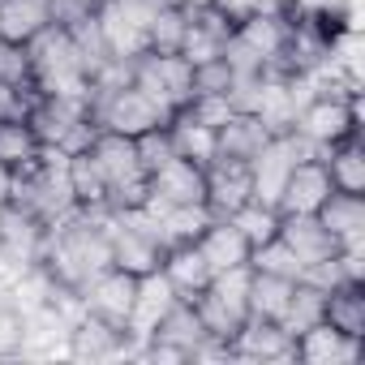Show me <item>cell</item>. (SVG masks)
I'll return each mask as SVG.
<instances>
[{
    "label": "cell",
    "mask_w": 365,
    "mask_h": 365,
    "mask_svg": "<svg viewBox=\"0 0 365 365\" xmlns=\"http://www.w3.org/2000/svg\"><path fill=\"white\" fill-rule=\"evenodd\" d=\"M9 190H14V172L0 163V202H9Z\"/></svg>",
    "instance_id": "obj_41"
},
{
    "label": "cell",
    "mask_w": 365,
    "mask_h": 365,
    "mask_svg": "<svg viewBox=\"0 0 365 365\" xmlns=\"http://www.w3.org/2000/svg\"><path fill=\"white\" fill-rule=\"evenodd\" d=\"M327 318V288H318L314 279H297V288H292V297H288V309H284V327L292 331V339L301 335V331H309V327H318Z\"/></svg>",
    "instance_id": "obj_30"
},
{
    "label": "cell",
    "mask_w": 365,
    "mask_h": 365,
    "mask_svg": "<svg viewBox=\"0 0 365 365\" xmlns=\"http://www.w3.org/2000/svg\"><path fill=\"white\" fill-rule=\"evenodd\" d=\"M228 86H232V69L220 56L194 65V95H228Z\"/></svg>",
    "instance_id": "obj_38"
},
{
    "label": "cell",
    "mask_w": 365,
    "mask_h": 365,
    "mask_svg": "<svg viewBox=\"0 0 365 365\" xmlns=\"http://www.w3.org/2000/svg\"><path fill=\"white\" fill-rule=\"evenodd\" d=\"M232 361L292 365V331L275 318H245V327L232 335Z\"/></svg>",
    "instance_id": "obj_13"
},
{
    "label": "cell",
    "mask_w": 365,
    "mask_h": 365,
    "mask_svg": "<svg viewBox=\"0 0 365 365\" xmlns=\"http://www.w3.org/2000/svg\"><path fill=\"white\" fill-rule=\"evenodd\" d=\"M31 99H35V86H5L0 82V120H18L31 112Z\"/></svg>",
    "instance_id": "obj_40"
},
{
    "label": "cell",
    "mask_w": 365,
    "mask_h": 365,
    "mask_svg": "<svg viewBox=\"0 0 365 365\" xmlns=\"http://www.w3.org/2000/svg\"><path fill=\"white\" fill-rule=\"evenodd\" d=\"M237 228H241V237L250 241V250L254 245H262V241H271L275 232H279V211L275 207H267V202H258V198H250L237 215H228Z\"/></svg>",
    "instance_id": "obj_33"
},
{
    "label": "cell",
    "mask_w": 365,
    "mask_h": 365,
    "mask_svg": "<svg viewBox=\"0 0 365 365\" xmlns=\"http://www.w3.org/2000/svg\"><path fill=\"white\" fill-rule=\"evenodd\" d=\"M297 279H284V275H267V271H254L250 267V318H284L288 309V297H292Z\"/></svg>",
    "instance_id": "obj_29"
},
{
    "label": "cell",
    "mask_w": 365,
    "mask_h": 365,
    "mask_svg": "<svg viewBox=\"0 0 365 365\" xmlns=\"http://www.w3.org/2000/svg\"><path fill=\"white\" fill-rule=\"evenodd\" d=\"M99 5H103V0H48V22L69 31V26L86 22L91 14H99Z\"/></svg>",
    "instance_id": "obj_39"
},
{
    "label": "cell",
    "mask_w": 365,
    "mask_h": 365,
    "mask_svg": "<svg viewBox=\"0 0 365 365\" xmlns=\"http://www.w3.org/2000/svg\"><path fill=\"white\" fill-rule=\"evenodd\" d=\"M159 271H163V279L176 288V297H198L207 284H211V267H207V258L198 254V245L194 241H185V245H168L163 250V258H159Z\"/></svg>",
    "instance_id": "obj_21"
},
{
    "label": "cell",
    "mask_w": 365,
    "mask_h": 365,
    "mask_svg": "<svg viewBox=\"0 0 365 365\" xmlns=\"http://www.w3.org/2000/svg\"><path fill=\"white\" fill-rule=\"evenodd\" d=\"M318 159L327 163V176H331L335 190H344V194H365V142H361V133H352V138L327 146Z\"/></svg>",
    "instance_id": "obj_23"
},
{
    "label": "cell",
    "mask_w": 365,
    "mask_h": 365,
    "mask_svg": "<svg viewBox=\"0 0 365 365\" xmlns=\"http://www.w3.org/2000/svg\"><path fill=\"white\" fill-rule=\"evenodd\" d=\"M78 292H82L86 314H95V318H103V322L125 327V322H129V314H133L138 275H129V271H120V267H103V271H99V275H91Z\"/></svg>",
    "instance_id": "obj_12"
},
{
    "label": "cell",
    "mask_w": 365,
    "mask_h": 365,
    "mask_svg": "<svg viewBox=\"0 0 365 365\" xmlns=\"http://www.w3.org/2000/svg\"><path fill=\"white\" fill-rule=\"evenodd\" d=\"M39 150H43V146H39L35 129L26 125V116H18V120H0V163H5L9 172L35 163Z\"/></svg>",
    "instance_id": "obj_31"
},
{
    "label": "cell",
    "mask_w": 365,
    "mask_h": 365,
    "mask_svg": "<svg viewBox=\"0 0 365 365\" xmlns=\"http://www.w3.org/2000/svg\"><path fill=\"white\" fill-rule=\"evenodd\" d=\"M198 254L207 258V267L220 275V271H232V267H250V241L241 237V228L232 220H211L202 232H198Z\"/></svg>",
    "instance_id": "obj_20"
},
{
    "label": "cell",
    "mask_w": 365,
    "mask_h": 365,
    "mask_svg": "<svg viewBox=\"0 0 365 365\" xmlns=\"http://www.w3.org/2000/svg\"><path fill=\"white\" fill-rule=\"evenodd\" d=\"M91 120H95L99 129L138 138V133H146V129H155V125H168L172 112H163L146 91L125 86V91H112V95H91Z\"/></svg>",
    "instance_id": "obj_7"
},
{
    "label": "cell",
    "mask_w": 365,
    "mask_h": 365,
    "mask_svg": "<svg viewBox=\"0 0 365 365\" xmlns=\"http://www.w3.org/2000/svg\"><path fill=\"white\" fill-rule=\"evenodd\" d=\"M150 14L155 9L146 5V0H103V5H99V26H103L108 52L125 56V61H138L146 52Z\"/></svg>",
    "instance_id": "obj_9"
},
{
    "label": "cell",
    "mask_w": 365,
    "mask_h": 365,
    "mask_svg": "<svg viewBox=\"0 0 365 365\" xmlns=\"http://www.w3.org/2000/svg\"><path fill=\"white\" fill-rule=\"evenodd\" d=\"M176 301H180V297H176V288L163 279V271H146V275H138L133 314H129V322H125V331H129V339H133V361H138V348L155 335L159 318H163Z\"/></svg>",
    "instance_id": "obj_15"
},
{
    "label": "cell",
    "mask_w": 365,
    "mask_h": 365,
    "mask_svg": "<svg viewBox=\"0 0 365 365\" xmlns=\"http://www.w3.org/2000/svg\"><path fill=\"white\" fill-rule=\"evenodd\" d=\"M292 133L301 142H309L318 155L352 133H361V95H344V91H322L314 95L297 120H292Z\"/></svg>",
    "instance_id": "obj_4"
},
{
    "label": "cell",
    "mask_w": 365,
    "mask_h": 365,
    "mask_svg": "<svg viewBox=\"0 0 365 365\" xmlns=\"http://www.w3.org/2000/svg\"><path fill=\"white\" fill-rule=\"evenodd\" d=\"M133 86L146 91L163 112H180L194 95V65L180 52H142L133 61Z\"/></svg>",
    "instance_id": "obj_6"
},
{
    "label": "cell",
    "mask_w": 365,
    "mask_h": 365,
    "mask_svg": "<svg viewBox=\"0 0 365 365\" xmlns=\"http://www.w3.org/2000/svg\"><path fill=\"white\" fill-rule=\"evenodd\" d=\"M292 254H297V262L309 271V267H318V262H327L335 250H339V241L327 232V224L318 220V215H279V232H275Z\"/></svg>",
    "instance_id": "obj_18"
},
{
    "label": "cell",
    "mask_w": 365,
    "mask_h": 365,
    "mask_svg": "<svg viewBox=\"0 0 365 365\" xmlns=\"http://www.w3.org/2000/svg\"><path fill=\"white\" fill-rule=\"evenodd\" d=\"M43 26H52L43 0H0V39L31 43Z\"/></svg>",
    "instance_id": "obj_28"
},
{
    "label": "cell",
    "mask_w": 365,
    "mask_h": 365,
    "mask_svg": "<svg viewBox=\"0 0 365 365\" xmlns=\"http://www.w3.org/2000/svg\"><path fill=\"white\" fill-rule=\"evenodd\" d=\"M65 361H82V365H103V361H133V339L125 327L103 322L95 314H82L69 327V344H65Z\"/></svg>",
    "instance_id": "obj_8"
},
{
    "label": "cell",
    "mask_w": 365,
    "mask_h": 365,
    "mask_svg": "<svg viewBox=\"0 0 365 365\" xmlns=\"http://www.w3.org/2000/svg\"><path fill=\"white\" fill-rule=\"evenodd\" d=\"M275 133L262 125L258 112H232L220 129H215V159H241L250 163Z\"/></svg>",
    "instance_id": "obj_19"
},
{
    "label": "cell",
    "mask_w": 365,
    "mask_h": 365,
    "mask_svg": "<svg viewBox=\"0 0 365 365\" xmlns=\"http://www.w3.org/2000/svg\"><path fill=\"white\" fill-rule=\"evenodd\" d=\"M361 361H365V339H352L327 322L292 339V365H361Z\"/></svg>",
    "instance_id": "obj_14"
},
{
    "label": "cell",
    "mask_w": 365,
    "mask_h": 365,
    "mask_svg": "<svg viewBox=\"0 0 365 365\" xmlns=\"http://www.w3.org/2000/svg\"><path fill=\"white\" fill-rule=\"evenodd\" d=\"M168 133H172V146H176L180 159H194V163H202V168L215 159V129H207L202 120H194L185 108L172 112Z\"/></svg>",
    "instance_id": "obj_27"
},
{
    "label": "cell",
    "mask_w": 365,
    "mask_h": 365,
    "mask_svg": "<svg viewBox=\"0 0 365 365\" xmlns=\"http://www.w3.org/2000/svg\"><path fill=\"white\" fill-rule=\"evenodd\" d=\"M318 220L339 245H365V194L331 190V198L318 207Z\"/></svg>",
    "instance_id": "obj_22"
},
{
    "label": "cell",
    "mask_w": 365,
    "mask_h": 365,
    "mask_svg": "<svg viewBox=\"0 0 365 365\" xmlns=\"http://www.w3.org/2000/svg\"><path fill=\"white\" fill-rule=\"evenodd\" d=\"M190 26V9L185 5H163L150 14L146 26V52H180V39H185Z\"/></svg>",
    "instance_id": "obj_32"
},
{
    "label": "cell",
    "mask_w": 365,
    "mask_h": 365,
    "mask_svg": "<svg viewBox=\"0 0 365 365\" xmlns=\"http://www.w3.org/2000/svg\"><path fill=\"white\" fill-rule=\"evenodd\" d=\"M108 250H112V267H120L129 275L159 271V258H163V241L155 232V220L142 207L108 215Z\"/></svg>",
    "instance_id": "obj_5"
},
{
    "label": "cell",
    "mask_w": 365,
    "mask_h": 365,
    "mask_svg": "<svg viewBox=\"0 0 365 365\" xmlns=\"http://www.w3.org/2000/svg\"><path fill=\"white\" fill-rule=\"evenodd\" d=\"M207 198V168L194 159H168L146 176V202L155 207H194Z\"/></svg>",
    "instance_id": "obj_11"
},
{
    "label": "cell",
    "mask_w": 365,
    "mask_h": 365,
    "mask_svg": "<svg viewBox=\"0 0 365 365\" xmlns=\"http://www.w3.org/2000/svg\"><path fill=\"white\" fill-rule=\"evenodd\" d=\"M0 82L5 86H35V69H31V48L0 39Z\"/></svg>",
    "instance_id": "obj_35"
},
{
    "label": "cell",
    "mask_w": 365,
    "mask_h": 365,
    "mask_svg": "<svg viewBox=\"0 0 365 365\" xmlns=\"http://www.w3.org/2000/svg\"><path fill=\"white\" fill-rule=\"evenodd\" d=\"M26 125L35 129L43 150H61V155L86 150L99 133V125L91 120V95H39L35 91Z\"/></svg>",
    "instance_id": "obj_1"
},
{
    "label": "cell",
    "mask_w": 365,
    "mask_h": 365,
    "mask_svg": "<svg viewBox=\"0 0 365 365\" xmlns=\"http://www.w3.org/2000/svg\"><path fill=\"white\" fill-rule=\"evenodd\" d=\"M322 322L352 335V339H365V284L344 279V284L327 288V318Z\"/></svg>",
    "instance_id": "obj_25"
},
{
    "label": "cell",
    "mask_w": 365,
    "mask_h": 365,
    "mask_svg": "<svg viewBox=\"0 0 365 365\" xmlns=\"http://www.w3.org/2000/svg\"><path fill=\"white\" fill-rule=\"evenodd\" d=\"M65 159L69 155H61V150H39L35 163H26V168L14 172L9 202L35 211L43 224H56V220L73 215L78 202H73V190H69V168H65Z\"/></svg>",
    "instance_id": "obj_2"
},
{
    "label": "cell",
    "mask_w": 365,
    "mask_h": 365,
    "mask_svg": "<svg viewBox=\"0 0 365 365\" xmlns=\"http://www.w3.org/2000/svg\"><path fill=\"white\" fill-rule=\"evenodd\" d=\"M65 168H69V190H73L78 211H99V207H108V176H103V168L95 163L91 146L78 150V155H69Z\"/></svg>",
    "instance_id": "obj_26"
},
{
    "label": "cell",
    "mask_w": 365,
    "mask_h": 365,
    "mask_svg": "<svg viewBox=\"0 0 365 365\" xmlns=\"http://www.w3.org/2000/svg\"><path fill=\"white\" fill-rule=\"evenodd\" d=\"M26 48H31V69H35L39 95H91L86 65L65 26H43Z\"/></svg>",
    "instance_id": "obj_3"
},
{
    "label": "cell",
    "mask_w": 365,
    "mask_h": 365,
    "mask_svg": "<svg viewBox=\"0 0 365 365\" xmlns=\"http://www.w3.org/2000/svg\"><path fill=\"white\" fill-rule=\"evenodd\" d=\"M69 327L73 318L48 301V305H35L22 314V339H18V356L22 361H65V344H69Z\"/></svg>",
    "instance_id": "obj_10"
},
{
    "label": "cell",
    "mask_w": 365,
    "mask_h": 365,
    "mask_svg": "<svg viewBox=\"0 0 365 365\" xmlns=\"http://www.w3.org/2000/svg\"><path fill=\"white\" fill-rule=\"evenodd\" d=\"M185 112H190L194 120H202L207 129H220L237 108H232V99H228V95H190Z\"/></svg>",
    "instance_id": "obj_37"
},
{
    "label": "cell",
    "mask_w": 365,
    "mask_h": 365,
    "mask_svg": "<svg viewBox=\"0 0 365 365\" xmlns=\"http://www.w3.org/2000/svg\"><path fill=\"white\" fill-rule=\"evenodd\" d=\"M254 198V185H250V163L241 159H211L207 163V211L215 220H228L237 215L245 202Z\"/></svg>",
    "instance_id": "obj_16"
},
{
    "label": "cell",
    "mask_w": 365,
    "mask_h": 365,
    "mask_svg": "<svg viewBox=\"0 0 365 365\" xmlns=\"http://www.w3.org/2000/svg\"><path fill=\"white\" fill-rule=\"evenodd\" d=\"M331 176H327V163L322 159H301L288 180H284V194L275 202L279 215H318V207L331 198Z\"/></svg>",
    "instance_id": "obj_17"
},
{
    "label": "cell",
    "mask_w": 365,
    "mask_h": 365,
    "mask_svg": "<svg viewBox=\"0 0 365 365\" xmlns=\"http://www.w3.org/2000/svg\"><path fill=\"white\" fill-rule=\"evenodd\" d=\"M250 267H254V271H267V275H284V279H301V275H305V267L297 262V254H292L279 237L254 245V250H250Z\"/></svg>",
    "instance_id": "obj_34"
},
{
    "label": "cell",
    "mask_w": 365,
    "mask_h": 365,
    "mask_svg": "<svg viewBox=\"0 0 365 365\" xmlns=\"http://www.w3.org/2000/svg\"><path fill=\"white\" fill-rule=\"evenodd\" d=\"M133 146H138V159H142L146 176H150L155 168H163L168 159H176V146H172V133H168V125H155V129L138 133V138H133Z\"/></svg>",
    "instance_id": "obj_36"
},
{
    "label": "cell",
    "mask_w": 365,
    "mask_h": 365,
    "mask_svg": "<svg viewBox=\"0 0 365 365\" xmlns=\"http://www.w3.org/2000/svg\"><path fill=\"white\" fill-rule=\"evenodd\" d=\"M150 339H163V344L180 348V352L194 361L198 344L207 339V327H202V318H198V305H194L190 297H180V301L159 318V327H155V335H150Z\"/></svg>",
    "instance_id": "obj_24"
}]
</instances>
